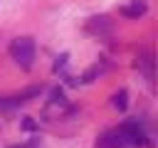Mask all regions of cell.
Segmentation results:
<instances>
[{
  "label": "cell",
  "mask_w": 158,
  "mask_h": 148,
  "mask_svg": "<svg viewBox=\"0 0 158 148\" xmlns=\"http://www.w3.org/2000/svg\"><path fill=\"white\" fill-rule=\"evenodd\" d=\"M10 54H12V59H15L22 69H30L32 62H35V42H32L30 37H17V39H12V44H10Z\"/></svg>",
  "instance_id": "1"
},
{
  "label": "cell",
  "mask_w": 158,
  "mask_h": 148,
  "mask_svg": "<svg viewBox=\"0 0 158 148\" xmlns=\"http://www.w3.org/2000/svg\"><path fill=\"white\" fill-rule=\"evenodd\" d=\"M118 133L123 136L126 143H133V146H146V143H148V141H146V133H143V128H141L138 123H123V126L118 128Z\"/></svg>",
  "instance_id": "2"
},
{
  "label": "cell",
  "mask_w": 158,
  "mask_h": 148,
  "mask_svg": "<svg viewBox=\"0 0 158 148\" xmlns=\"http://www.w3.org/2000/svg\"><path fill=\"white\" fill-rule=\"evenodd\" d=\"M35 94H40V86H32V89H27V91H22V94H12V96H7V99H2L0 101V106H15V104H22V101H27L30 96H35Z\"/></svg>",
  "instance_id": "3"
},
{
  "label": "cell",
  "mask_w": 158,
  "mask_h": 148,
  "mask_svg": "<svg viewBox=\"0 0 158 148\" xmlns=\"http://www.w3.org/2000/svg\"><path fill=\"white\" fill-rule=\"evenodd\" d=\"M123 146H126V141H123V136H121L118 131L106 133V136L99 141V148H123Z\"/></svg>",
  "instance_id": "4"
},
{
  "label": "cell",
  "mask_w": 158,
  "mask_h": 148,
  "mask_svg": "<svg viewBox=\"0 0 158 148\" xmlns=\"http://www.w3.org/2000/svg\"><path fill=\"white\" fill-rule=\"evenodd\" d=\"M143 12H146V2H138V0H133L131 5H123L121 7V15H126V17H138Z\"/></svg>",
  "instance_id": "5"
},
{
  "label": "cell",
  "mask_w": 158,
  "mask_h": 148,
  "mask_svg": "<svg viewBox=\"0 0 158 148\" xmlns=\"http://www.w3.org/2000/svg\"><path fill=\"white\" fill-rule=\"evenodd\" d=\"M89 30H91V32H96V35H106V32L111 30V25L106 22V17H91Z\"/></svg>",
  "instance_id": "6"
},
{
  "label": "cell",
  "mask_w": 158,
  "mask_h": 148,
  "mask_svg": "<svg viewBox=\"0 0 158 148\" xmlns=\"http://www.w3.org/2000/svg\"><path fill=\"white\" fill-rule=\"evenodd\" d=\"M114 106H118V109H126V91H118V94H114Z\"/></svg>",
  "instance_id": "7"
}]
</instances>
